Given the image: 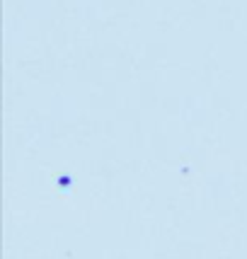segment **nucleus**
Returning <instances> with one entry per match:
<instances>
[]
</instances>
